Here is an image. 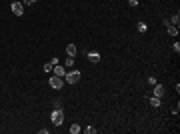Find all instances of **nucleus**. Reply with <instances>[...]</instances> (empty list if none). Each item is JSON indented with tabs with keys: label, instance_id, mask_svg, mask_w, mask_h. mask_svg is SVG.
Returning a JSON list of instances; mask_svg holds the SVG:
<instances>
[{
	"label": "nucleus",
	"instance_id": "obj_8",
	"mask_svg": "<svg viewBox=\"0 0 180 134\" xmlns=\"http://www.w3.org/2000/svg\"><path fill=\"white\" fill-rule=\"evenodd\" d=\"M52 70H54V74H56V76H60V78H64V74H66L64 66H60V64H56V66L52 68Z\"/></svg>",
	"mask_w": 180,
	"mask_h": 134
},
{
	"label": "nucleus",
	"instance_id": "obj_9",
	"mask_svg": "<svg viewBox=\"0 0 180 134\" xmlns=\"http://www.w3.org/2000/svg\"><path fill=\"white\" fill-rule=\"evenodd\" d=\"M166 32L170 34V36H178V26H172V24H168V26H166Z\"/></svg>",
	"mask_w": 180,
	"mask_h": 134
},
{
	"label": "nucleus",
	"instance_id": "obj_12",
	"mask_svg": "<svg viewBox=\"0 0 180 134\" xmlns=\"http://www.w3.org/2000/svg\"><path fill=\"white\" fill-rule=\"evenodd\" d=\"M136 30H138V32H146V30H148V26L144 24V22H138V24H136Z\"/></svg>",
	"mask_w": 180,
	"mask_h": 134
},
{
	"label": "nucleus",
	"instance_id": "obj_3",
	"mask_svg": "<svg viewBox=\"0 0 180 134\" xmlns=\"http://www.w3.org/2000/svg\"><path fill=\"white\" fill-rule=\"evenodd\" d=\"M48 84H50V88H54V90H60V88H62V86H64V80H62V78H60V76H50L48 78Z\"/></svg>",
	"mask_w": 180,
	"mask_h": 134
},
{
	"label": "nucleus",
	"instance_id": "obj_13",
	"mask_svg": "<svg viewBox=\"0 0 180 134\" xmlns=\"http://www.w3.org/2000/svg\"><path fill=\"white\" fill-rule=\"evenodd\" d=\"M64 66H68V68H72V66H74V56H68V58H66Z\"/></svg>",
	"mask_w": 180,
	"mask_h": 134
},
{
	"label": "nucleus",
	"instance_id": "obj_1",
	"mask_svg": "<svg viewBox=\"0 0 180 134\" xmlns=\"http://www.w3.org/2000/svg\"><path fill=\"white\" fill-rule=\"evenodd\" d=\"M50 118H52V124L54 126H60L62 122H64V110L62 108H54V112L50 114Z\"/></svg>",
	"mask_w": 180,
	"mask_h": 134
},
{
	"label": "nucleus",
	"instance_id": "obj_2",
	"mask_svg": "<svg viewBox=\"0 0 180 134\" xmlns=\"http://www.w3.org/2000/svg\"><path fill=\"white\" fill-rule=\"evenodd\" d=\"M78 80H80V70H70V72L64 74V82L68 84H76Z\"/></svg>",
	"mask_w": 180,
	"mask_h": 134
},
{
	"label": "nucleus",
	"instance_id": "obj_10",
	"mask_svg": "<svg viewBox=\"0 0 180 134\" xmlns=\"http://www.w3.org/2000/svg\"><path fill=\"white\" fill-rule=\"evenodd\" d=\"M150 106H152V108H158V106H160V98H158V96H152V98H150Z\"/></svg>",
	"mask_w": 180,
	"mask_h": 134
},
{
	"label": "nucleus",
	"instance_id": "obj_14",
	"mask_svg": "<svg viewBox=\"0 0 180 134\" xmlns=\"http://www.w3.org/2000/svg\"><path fill=\"white\" fill-rule=\"evenodd\" d=\"M52 68H54V64H52V62H46V64H44V72H52Z\"/></svg>",
	"mask_w": 180,
	"mask_h": 134
},
{
	"label": "nucleus",
	"instance_id": "obj_16",
	"mask_svg": "<svg viewBox=\"0 0 180 134\" xmlns=\"http://www.w3.org/2000/svg\"><path fill=\"white\" fill-rule=\"evenodd\" d=\"M84 132H86V134H94V132H96V128H94V126H86Z\"/></svg>",
	"mask_w": 180,
	"mask_h": 134
},
{
	"label": "nucleus",
	"instance_id": "obj_6",
	"mask_svg": "<svg viewBox=\"0 0 180 134\" xmlns=\"http://www.w3.org/2000/svg\"><path fill=\"white\" fill-rule=\"evenodd\" d=\"M154 96H158V98H162L164 96V86L162 84H158V82L154 84Z\"/></svg>",
	"mask_w": 180,
	"mask_h": 134
},
{
	"label": "nucleus",
	"instance_id": "obj_5",
	"mask_svg": "<svg viewBox=\"0 0 180 134\" xmlns=\"http://www.w3.org/2000/svg\"><path fill=\"white\" fill-rule=\"evenodd\" d=\"M86 56H88V60H90V62H94V64H98V62H100V58H102L98 52H88Z\"/></svg>",
	"mask_w": 180,
	"mask_h": 134
},
{
	"label": "nucleus",
	"instance_id": "obj_11",
	"mask_svg": "<svg viewBox=\"0 0 180 134\" xmlns=\"http://www.w3.org/2000/svg\"><path fill=\"white\" fill-rule=\"evenodd\" d=\"M168 20H170V24H172V26H178V24H180V16H178V14H174V16L168 18Z\"/></svg>",
	"mask_w": 180,
	"mask_h": 134
},
{
	"label": "nucleus",
	"instance_id": "obj_17",
	"mask_svg": "<svg viewBox=\"0 0 180 134\" xmlns=\"http://www.w3.org/2000/svg\"><path fill=\"white\" fill-rule=\"evenodd\" d=\"M146 82H148V84H150V86H154V84H156V82H158V80H156L154 76H148V80H146Z\"/></svg>",
	"mask_w": 180,
	"mask_h": 134
},
{
	"label": "nucleus",
	"instance_id": "obj_19",
	"mask_svg": "<svg viewBox=\"0 0 180 134\" xmlns=\"http://www.w3.org/2000/svg\"><path fill=\"white\" fill-rule=\"evenodd\" d=\"M34 2H36V0H22V4H24V6H30V4H34Z\"/></svg>",
	"mask_w": 180,
	"mask_h": 134
},
{
	"label": "nucleus",
	"instance_id": "obj_18",
	"mask_svg": "<svg viewBox=\"0 0 180 134\" xmlns=\"http://www.w3.org/2000/svg\"><path fill=\"white\" fill-rule=\"evenodd\" d=\"M172 48H174L176 54H178V52H180V44H178V42H174V44H172Z\"/></svg>",
	"mask_w": 180,
	"mask_h": 134
},
{
	"label": "nucleus",
	"instance_id": "obj_7",
	"mask_svg": "<svg viewBox=\"0 0 180 134\" xmlns=\"http://www.w3.org/2000/svg\"><path fill=\"white\" fill-rule=\"evenodd\" d=\"M76 52H78V46H76V44H68V46H66V54H68V56H76Z\"/></svg>",
	"mask_w": 180,
	"mask_h": 134
},
{
	"label": "nucleus",
	"instance_id": "obj_15",
	"mask_svg": "<svg viewBox=\"0 0 180 134\" xmlns=\"http://www.w3.org/2000/svg\"><path fill=\"white\" fill-rule=\"evenodd\" d=\"M70 132H72V134H78V132H80V126H78V124H72V126H70Z\"/></svg>",
	"mask_w": 180,
	"mask_h": 134
},
{
	"label": "nucleus",
	"instance_id": "obj_20",
	"mask_svg": "<svg viewBox=\"0 0 180 134\" xmlns=\"http://www.w3.org/2000/svg\"><path fill=\"white\" fill-rule=\"evenodd\" d=\"M128 4L130 6H138V0H128Z\"/></svg>",
	"mask_w": 180,
	"mask_h": 134
},
{
	"label": "nucleus",
	"instance_id": "obj_4",
	"mask_svg": "<svg viewBox=\"0 0 180 134\" xmlns=\"http://www.w3.org/2000/svg\"><path fill=\"white\" fill-rule=\"evenodd\" d=\"M10 10H12L16 16H22V14H24V4H22L20 0H14V2H12V6H10Z\"/></svg>",
	"mask_w": 180,
	"mask_h": 134
}]
</instances>
